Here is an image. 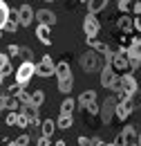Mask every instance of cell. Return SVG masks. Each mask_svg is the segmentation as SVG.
Segmentation results:
<instances>
[{"instance_id":"obj_1","label":"cell","mask_w":141,"mask_h":146,"mask_svg":"<svg viewBox=\"0 0 141 146\" xmlns=\"http://www.w3.org/2000/svg\"><path fill=\"white\" fill-rule=\"evenodd\" d=\"M107 63L112 65V70L119 74V76H123V74H132L137 68H139V61H134V58H130L125 50H117L114 54L107 58Z\"/></svg>"},{"instance_id":"obj_2","label":"cell","mask_w":141,"mask_h":146,"mask_svg":"<svg viewBox=\"0 0 141 146\" xmlns=\"http://www.w3.org/2000/svg\"><path fill=\"white\" fill-rule=\"evenodd\" d=\"M34 68H36L34 61H22V63L18 65V68H16V83H18V86H22V88H25V86L32 81V76L36 74Z\"/></svg>"},{"instance_id":"obj_3","label":"cell","mask_w":141,"mask_h":146,"mask_svg":"<svg viewBox=\"0 0 141 146\" xmlns=\"http://www.w3.org/2000/svg\"><path fill=\"white\" fill-rule=\"evenodd\" d=\"M34 72L38 74V76H52V74L56 72V63L52 61V56H49V54H43V56H40V61L36 63Z\"/></svg>"},{"instance_id":"obj_4","label":"cell","mask_w":141,"mask_h":146,"mask_svg":"<svg viewBox=\"0 0 141 146\" xmlns=\"http://www.w3.org/2000/svg\"><path fill=\"white\" fill-rule=\"evenodd\" d=\"M81 68H83L88 74L94 72V70H99V52L88 50L85 54H81Z\"/></svg>"},{"instance_id":"obj_5","label":"cell","mask_w":141,"mask_h":146,"mask_svg":"<svg viewBox=\"0 0 141 146\" xmlns=\"http://www.w3.org/2000/svg\"><path fill=\"white\" fill-rule=\"evenodd\" d=\"M114 110H117V97H107L105 101H103V106H101V115H99L103 124H110V121H112Z\"/></svg>"},{"instance_id":"obj_6","label":"cell","mask_w":141,"mask_h":146,"mask_svg":"<svg viewBox=\"0 0 141 146\" xmlns=\"http://www.w3.org/2000/svg\"><path fill=\"white\" fill-rule=\"evenodd\" d=\"M119 79V74L112 70V65L105 63L103 68H101V86L105 88V90H112V86H114V81Z\"/></svg>"},{"instance_id":"obj_7","label":"cell","mask_w":141,"mask_h":146,"mask_svg":"<svg viewBox=\"0 0 141 146\" xmlns=\"http://www.w3.org/2000/svg\"><path fill=\"white\" fill-rule=\"evenodd\" d=\"M132 108H134V101H132V97H128V99H121V101H117V110H114V115L123 121L128 119L130 115H132Z\"/></svg>"},{"instance_id":"obj_8","label":"cell","mask_w":141,"mask_h":146,"mask_svg":"<svg viewBox=\"0 0 141 146\" xmlns=\"http://www.w3.org/2000/svg\"><path fill=\"white\" fill-rule=\"evenodd\" d=\"M36 18V11L32 9V5H20L18 7V20H20V27H29Z\"/></svg>"},{"instance_id":"obj_9","label":"cell","mask_w":141,"mask_h":146,"mask_svg":"<svg viewBox=\"0 0 141 146\" xmlns=\"http://www.w3.org/2000/svg\"><path fill=\"white\" fill-rule=\"evenodd\" d=\"M83 32H85V36H96V34L101 32V23L96 20L94 14H88V16L83 18Z\"/></svg>"},{"instance_id":"obj_10","label":"cell","mask_w":141,"mask_h":146,"mask_svg":"<svg viewBox=\"0 0 141 146\" xmlns=\"http://www.w3.org/2000/svg\"><path fill=\"white\" fill-rule=\"evenodd\" d=\"M139 90V83H137V79L132 76V74H123L121 76V92H125L128 97H134Z\"/></svg>"},{"instance_id":"obj_11","label":"cell","mask_w":141,"mask_h":146,"mask_svg":"<svg viewBox=\"0 0 141 146\" xmlns=\"http://www.w3.org/2000/svg\"><path fill=\"white\" fill-rule=\"evenodd\" d=\"M121 135H123V146H139V133L134 126H125Z\"/></svg>"},{"instance_id":"obj_12","label":"cell","mask_w":141,"mask_h":146,"mask_svg":"<svg viewBox=\"0 0 141 146\" xmlns=\"http://www.w3.org/2000/svg\"><path fill=\"white\" fill-rule=\"evenodd\" d=\"M36 20H38L40 25L54 27V25H56V14L49 11V9H38V11H36Z\"/></svg>"},{"instance_id":"obj_13","label":"cell","mask_w":141,"mask_h":146,"mask_svg":"<svg viewBox=\"0 0 141 146\" xmlns=\"http://www.w3.org/2000/svg\"><path fill=\"white\" fill-rule=\"evenodd\" d=\"M117 27H119V32H123V34H132L134 32V23H132V16H128V14H121L119 20H117Z\"/></svg>"},{"instance_id":"obj_14","label":"cell","mask_w":141,"mask_h":146,"mask_svg":"<svg viewBox=\"0 0 141 146\" xmlns=\"http://www.w3.org/2000/svg\"><path fill=\"white\" fill-rule=\"evenodd\" d=\"M36 36H38V40H40L43 45H52V27L38 23V27H36Z\"/></svg>"},{"instance_id":"obj_15","label":"cell","mask_w":141,"mask_h":146,"mask_svg":"<svg viewBox=\"0 0 141 146\" xmlns=\"http://www.w3.org/2000/svg\"><path fill=\"white\" fill-rule=\"evenodd\" d=\"M20 112H25L34 126H36V124H40V117H38V106H34V104H22Z\"/></svg>"},{"instance_id":"obj_16","label":"cell","mask_w":141,"mask_h":146,"mask_svg":"<svg viewBox=\"0 0 141 146\" xmlns=\"http://www.w3.org/2000/svg\"><path fill=\"white\" fill-rule=\"evenodd\" d=\"M94 101H96V92H94V90H83V92H81V97L76 99V104H78L81 108H88L90 104H94Z\"/></svg>"},{"instance_id":"obj_17","label":"cell","mask_w":141,"mask_h":146,"mask_svg":"<svg viewBox=\"0 0 141 146\" xmlns=\"http://www.w3.org/2000/svg\"><path fill=\"white\" fill-rule=\"evenodd\" d=\"M20 27V20H18V11H11L9 14V20L5 23V29L2 32H9V34H16V29Z\"/></svg>"},{"instance_id":"obj_18","label":"cell","mask_w":141,"mask_h":146,"mask_svg":"<svg viewBox=\"0 0 141 146\" xmlns=\"http://www.w3.org/2000/svg\"><path fill=\"white\" fill-rule=\"evenodd\" d=\"M56 121L54 119H45V121H40V133H43V137H49L52 139V135L56 133Z\"/></svg>"},{"instance_id":"obj_19","label":"cell","mask_w":141,"mask_h":146,"mask_svg":"<svg viewBox=\"0 0 141 146\" xmlns=\"http://www.w3.org/2000/svg\"><path fill=\"white\" fill-rule=\"evenodd\" d=\"M56 79H65V76H70L72 74V68L67 61H61V63H56Z\"/></svg>"},{"instance_id":"obj_20","label":"cell","mask_w":141,"mask_h":146,"mask_svg":"<svg viewBox=\"0 0 141 146\" xmlns=\"http://www.w3.org/2000/svg\"><path fill=\"white\" fill-rule=\"evenodd\" d=\"M72 88H74V76H65V79H58V90L63 92V94H70Z\"/></svg>"},{"instance_id":"obj_21","label":"cell","mask_w":141,"mask_h":146,"mask_svg":"<svg viewBox=\"0 0 141 146\" xmlns=\"http://www.w3.org/2000/svg\"><path fill=\"white\" fill-rule=\"evenodd\" d=\"M20 108H22V101L18 94H11L5 99V110H20Z\"/></svg>"},{"instance_id":"obj_22","label":"cell","mask_w":141,"mask_h":146,"mask_svg":"<svg viewBox=\"0 0 141 146\" xmlns=\"http://www.w3.org/2000/svg\"><path fill=\"white\" fill-rule=\"evenodd\" d=\"M107 7V0H88V9H90V14H99V11H103Z\"/></svg>"},{"instance_id":"obj_23","label":"cell","mask_w":141,"mask_h":146,"mask_svg":"<svg viewBox=\"0 0 141 146\" xmlns=\"http://www.w3.org/2000/svg\"><path fill=\"white\" fill-rule=\"evenodd\" d=\"M128 56L141 63V38H134V43H132L130 50H128Z\"/></svg>"},{"instance_id":"obj_24","label":"cell","mask_w":141,"mask_h":146,"mask_svg":"<svg viewBox=\"0 0 141 146\" xmlns=\"http://www.w3.org/2000/svg\"><path fill=\"white\" fill-rule=\"evenodd\" d=\"M117 40H119V50H125V52H128L130 45L134 43V36H130V34H123V32H121V34L117 36Z\"/></svg>"},{"instance_id":"obj_25","label":"cell","mask_w":141,"mask_h":146,"mask_svg":"<svg viewBox=\"0 0 141 146\" xmlns=\"http://www.w3.org/2000/svg\"><path fill=\"white\" fill-rule=\"evenodd\" d=\"M76 106H78V104H76V101H74L72 97H67V99H65V101L61 104V115H74Z\"/></svg>"},{"instance_id":"obj_26","label":"cell","mask_w":141,"mask_h":146,"mask_svg":"<svg viewBox=\"0 0 141 146\" xmlns=\"http://www.w3.org/2000/svg\"><path fill=\"white\" fill-rule=\"evenodd\" d=\"M9 14H11L9 5H7L5 0H0V29H5V23L9 20Z\"/></svg>"},{"instance_id":"obj_27","label":"cell","mask_w":141,"mask_h":146,"mask_svg":"<svg viewBox=\"0 0 141 146\" xmlns=\"http://www.w3.org/2000/svg\"><path fill=\"white\" fill-rule=\"evenodd\" d=\"M117 7H119V11H121V14L132 16V11H134V0H119V2H117Z\"/></svg>"},{"instance_id":"obj_28","label":"cell","mask_w":141,"mask_h":146,"mask_svg":"<svg viewBox=\"0 0 141 146\" xmlns=\"http://www.w3.org/2000/svg\"><path fill=\"white\" fill-rule=\"evenodd\" d=\"M56 126L63 128V130H70V128L74 126V117H72V115H61L58 121H56Z\"/></svg>"},{"instance_id":"obj_29","label":"cell","mask_w":141,"mask_h":146,"mask_svg":"<svg viewBox=\"0 0 141 146\" xmlns=\"http://www.w3.org/2000/svg\"><path fill=\"white\" fill-rule=\"evenodd\" d=\"M43 101H45V92L43 90H38V88H34L32 90V99H29V104H34V106H43Z\"/></svg>"},{"instance_id":"obj_30","label":"cell","mask_w":141,"mask_h":146,"mask_svg":"<svg viewBox=\"0 0 141 146\" xmlns=\"http://www.w3.org/2000/svg\"><path fill=\"white\" fill-rule=\"evenodd\" d=\"M32 126V121H29V117L25 115V112H18V119H16V128H29Z\"/></svg>"},{"instance_id":"obj_31","label":"cell","mask_w":141,"mask_h":146,"mask_svg":"<svg viewBox=\"0 0 141 146\" xmlns=\"http://www.w3.org/2000/svg\"><path fill=\"white\" fill-rule=\"evenodd\" d=\"M18 112H20V110H9V115H7V126H16Z\"/></svg>"},{"instance_id":"obj_32","label":"cell","mask_w":141,"mask_h":146,"mask_svg":"<svg viewBox=\"0 0 141 146\" xmlns=\"http://www.w3.org/2000/svg\"><path fill=\"white\" fill-rule=\"evenodd\" d=\"M14 146H29V135H20L14 139Z\"/></svg>"},{"instance_id":"obj_33","label":"cell","mask_w":141,"mask_h":146,"mask_svg":"<svg viewBox=\"0 0 141 146\" xmlns=\"http://www.w3.org/2000/svg\"><path fill=\"white\" fill-rule=\"evenodd\" d=\"M0 74H2L5 79H7L9 74H14V65H11V63H5V65L0 68Z\"/></svg>"},{"instance_id":"obj_34","label":"cell","mask_w":141,"mask_h":146,"mask_svg":"<svg viewBox=\"0 0 141 146\" xmlns=\"http://www.w3.org/2000/svg\"><path fill=\"white\" fill-rule=\"evenodd\" d=\"M7 54H9V56H20V45L11 43V45L7 47Z\"/></svg>"},{"instance_id":"obj_35","label":"cell","mask_w":141,"mask_h":146,"mask_svg":"<svg viewBox=\"0 0 141 146\" xmlns=\"http://www.w3.org/2000/svg\"><path fill=\"white\" fill-rule=\"evenodd\" d=\"M132 23H134V32H141V11L132 16Z\"/></svg>"},{"instance_id":"obj_36","label":"cell","mask_w":141,"mask_h":146,"mask_svg":"<svg viewBox=\"0 0 141 146\" xmlns=\"http://www.w3.org/2000/svg\"><path fill=\"white\" fill-rule=\"evenodd\" d=\"M20 56H22L25 61H32V52H29L27 47H20Z\"/></svg>"},{"instance_id":"obj_37","label":"cell","mask_w":141,"mask_h":146,"mask_svg":"<svg viewBox=\"0 0 141 146\" xmlns=\"http://www.w3.org/2000/svg\"><path fill=\"white\" fill-rule=\"evenodd\" d=\"M0 146H14V139H9V137L0 135Z\"/></svg>"},{"instance_id":"obj_38","label":"cell","mask_w":141,"mask_h":146,"mask_svg":"<svg viewBox=\"0 0 141 146\" xmlns=\"http://www.w3.org/2000/svg\"><path fill=\"white\" fill-rule=\"evenodd\" d=\"M36 144H38V146H52V139H49V137H40Z\"/></svg>"},{"instance_id":"obj_39","label":"cell","mask_w":141,"mask_h":146,"mask_svg":"<svg viewBox=\"0 0 141 146\" xmlns=\"http://www.w3.org/2000/svg\"><path fill=\"white\" fill-rule=\"evenodd\" d=\"M92 146H114V144H105L103 139H99V137H94V139H92Z\"/></svg>"},{"instance_id":"obj_40","label":"cell","mask_w":141,"mask_h":146,"mask_svg":"<svg viewBox=\"0 0 141 146\" xmlns=\"http://www.w3.org/2000/svg\"><path fill=\"white\" fill-rule=\"evenodd\" d=\"M5 63H9V54H7V52H0V68H2Z\"/></svg>"},{"instance_id":"obj_41","label":"cell","mask_w":141,"mask_h":146,"mask_svg":"<svg viewBox=\"0 0 141 146\" xmlns=\"http://www.w3.org/2000/svg\"><path fill=\"white\" fill-rule=\"evenodd\" d=\"M78 146H92V139H88V137H78Z\"/></svg>"},{"instance_id":"obj_42","label":"cell","mask_w":141,"mask_h":146,"mask_svg":"<svg viewBox=\"0 0 141 146\" xmlns=\"http://www.w3.org/2000/svg\"><path fill=\"white\" fill-rule=\"evenodd\" d=\"M114 146H123V135H121V133L114 137Z\"/></svg>"},{"instance_id":"obj_43","label":"cell","mask_w":141,"mask_h":146,"mask_svg":"<svg viewBox=\"0 0 141 146\" xmlns=\"http://www.w3.org/2000/svg\"><path fill=\"white\" fill-rule=\"evenodd\" d=\"M5 99H7V94H0V110H5Z\"/></svg>"},{"instance_id":"obj_44","label":"cell","mask_w":141,"mask_h":146,"mask_svg":"<svg viewBox=\"0 0 141 146\" xmlns=\"http://www.w3.org/2000/svg\"><path fill=\"white\" fill-rule=\"evenodd\" d=\"M54 146H67V142H65V139H58V142H56Z\"/></svg>"},{"instance_id":"obj_45","label":"cell","mask_w":141,"mask_h":146,"mask_svg":"<svg viewBox=\"0 0 141 146\" xmlns=\"http://www.w3.org/2000/svg\"><path fill=\"white\" fill-rule=\"evenodd\" d=\"M2 81H5V76H2V74H0V86H2Z\"/></svg>"},{"instance_id":"obj_46","label":"cell","mask_w":141,"mask_h":146,"mask_svg":"<svg viewBox=\"0 0 141 146\" xmlns=\"http://www.w3.org/2000/svg\"><path fill=\"white\" fill-rule=\"evenodd\" d=\"M139 146H141V133H139Z\"/></svg>"},{"instance_id":"obj_47","label":"cell","mask_w":141,"mask_h":146,"mask_svg":"<svg viewBox=\"0 0 141 146\" xmlns=\"http://www.w3.org/2000/svg\"><path fill=\"white\" fill-rule=\"evenodd\" d=\"M78 2H85V5H88V0H78Z\"/></svg>"},{"instance_id":"obj_48","label":"cell","mask_w":141,"mask_h":146,"mask_svg":"<svg viewBox=\"0 0 141 146\" xmlns=\"http://www.w3.org/2000/svg\"><path fill=\"white\" fill-rule=\"evenodd\" d=\"M0 38H2V29H0Z\"/></svg>"},{"instance_id":"obj_49","label":"cell","mask_w":141,"mask_h":146,"mask_svg":"<svg viewBox=\"0 0 141 146\" xmlns=\"http://www.w3.org/2000/svg\"><path fill=\"white\" fill-rule=\"evenodd\" d=\"M45 2H54V0H45Z\"/></svg>"},{"instance_id":"obj_50","label":"cell","mask_w":141,"mask_h":146,"mask_svg":"<svg viewBox=\"0 0 141 146\" xmlns=\"http://www.w3.org/2000/svg\"><path fill=\"white\" fill-rule=\"evenodd\" d=\"M0 117H2V110H0Z\"/></svg>"}]
</instances>
